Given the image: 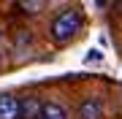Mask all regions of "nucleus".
I'll return each instance as SVG.
<instances>
[{
  "mask_svg": "<svg viewBox=\"0 0 122 119\" xmlns=\"http://www.w3.org/2000/svg\"><path fill=\"white\" fill-rule=\"evenodd\" d=\"M81 24H84V14L79 8H68V11H62L60 16H54V22H52L49 30H52V38L57 43H65V41H71L79 30H81Z\"/></svg>",
  "mask_w": 122,
  "mask_h": 119,
  "instance_id": "obj_1",
  "label": "nucleus"
},
{
  "mask_svg": "<svg viewBox=\"0 0 122 119\" xmlns=\"http://www.w3.org/2000/svg\"><path fill=\"white\" fill-rule=\"evenodd\" d=\"M0 119H22V100L16 95H0Z\"/></svg>",
  "mask_w": 122,
  "mask_h": 119,
  "instance_id": "obj_2",
  "label": "nucleus"
},
{
  "mask_svg": "<svg viewBox=\"0 0 122 119\" xmlns=\"http://www.w3.org/2000/svg\"><path fill=\"white\" fill-rule=\"evenodd\" d=\"M103 116V100L100 97H87L79 106V119H100Z\"/></svg>",
  "mask_w": 122,
  "mask_h": 119,
  "instance_id": "obj_3",
  "label": "nucleus"
},
{
  "mask_svg": "<svg viewBox=\"0 0 122 119\" xmlns=\"http://www.w3.org/2000/svg\"><path fill=\"white\" fill-rule=\"evenodd\" d=\"M38 119H68V108L60 106V103H44Z\"/></svg>",
  "mask_w": 122,
  "mask_h": 119,
  "instance_id": "obj_4",
  "label": "nucleus"
},
{
  "mask_svg": "<svg viewBox=\"0 0 122 119\" xmlns=\"http://www.w3.org/2000/svg\"><path fill=\"white\" fill-rule=\"evenodd\" d=\"M41 106H44V103H38V97H33V95L22 97V119H38Z\"/></svg>",
  "mask_w": 122,
  "mask_h": 119,
  "instance_id": "obj_5",
  "label": "nucleus"
},
{
  "mask_svg": "<svg viewBox=\"0 0 122 119\" xmlns=\"http://www.w3.org/2000/svg\"><path fill=\"white\" fill-rule=\"evenodd\" d=\"M19 8H25L27 14H35V11L44 8V3H41V0H38V3H19Z\"/></svg>",
  "mask_w": 122,
  "mask_h": 119,
  "instance_id": "obj_6",
  "label": "nucleus"
}]
</instances>
